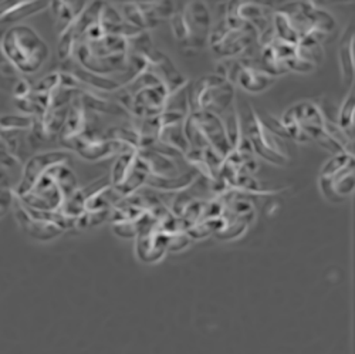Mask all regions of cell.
<instances>
[{
	"mask_svg": "<svg viewBox=\"0 0 355 354\" xmlns=\"http://www.w3.org/2000/svg\"><path fill=\"white\" fill-rule=\"evenodd\" d=\"M0 54L6 63L23 76H32L42 70L50 50L47 43L31 26L19 24L8 28L0 37Z\"/></svg>",
	"mask_w": 355,
	"mask_h": 354,
	"instance_id": "3957f363",
	"label": "cell"
},
{
	"mask_svg": "<svg viewBox=\"0 0 355 354\" xmlns=\"http://www.w3.org/2000/svg\"><path fill=\"white\" fill-rule=\"evenodd\" d=\"M331 124L333 121L327 114L313 101H304L288 108L280 120L283 133L295 141L304 142L313 140L334 155L348 153L330 135Z\"/></svg>",
	"mask_w": 355,
	"mask_h": 354,
	"instance_id": "7a4b0ae2",
	"label": "cell"
},
{
	"mask_svg": "<svg viewBox=\"0 0 355 354\" xmlns=\"http://www.w3.org/2000/svg\"><path fill=\"white\" fill-rule=\"evenodd\" d=\"M226 16L250 24L260 36L272 27L273 9L270 5L261 2H233L227 5Z\"/></svg>",
	"mask_w": 355,
	"mask_h": 354,
	"instance_id": "4fadbf2b",
	"label": "cell"
},
{
	"mask_svg": "<svg viewBox=\"0 0 355 354\" xmlns=\"http://www.w3.org/2000/svg\"><path fill=\"white\" fill-rule=\"evenodd\" d=\"M234 85L223 76H205L188 90L189 112L220 115L234 106Z\"/></svg>",
	"mask_w": 355,
	"mask_h": 354,
	"instance_id": "8992f818",
	"label": "cell"
},
{
	"mask_svg": "<svg viewBox=\"0 0 355 354\" xmlns=\"http://www.w3.org/2000/svg\"><path fill=\"white\" fill-rule=\"evenodd\" d=\"M189 150L200 151L215 168H220L232 153L220 115L212 112H189L184 123Z\"/></svg>",
	"mask_w": 355,
	"mask_h": 354,
	"instance_id": "277c9868",
	"label": "cell"
},
{
	"mask_svg": "<svg viewBox=\"0 0 355 354\" xmlns=\"http://www.w3.org/2000/svg\"><path fill=\"white\" fill-rule=\"evenodd\" d=\"M338 128L343 131V134L354 142V134H355V101H354V90L349 92L347 99L344 100L340 111H338V120H337Z\"/></svg>",
	"mask_w": 355,
	"mask_h": 354,
	"instance_id": "2e32d148",
	"label": "cell"
},
{
	"mask_svg": "<svg viewBox=\"0 0 355 354\" xmlns=\"http://www.w3.org/2000/svg\"><path fill=\"white\" fill-rule=\"evenodd\" d=\"M146 178L148 174L138 155V150L128 149L118 155L110 175V183L115 192L125 198L145 187Z\"/></svg>",
	"mask_w": 355,
	"mask_h": 354,
	"instance_id": "30bf717a",
	"label": "cell"
},
{
	"mask_svg": "<svg viewBox=\"0 0 355 354\" xmlns=\"http://www.w3.org/2000/svg\"><path fill=\"white\" fill-rule=\"evenodd\" d=\"M85 2H55L53 3V15L55 17V28L63 33L66 28L84 12Z\"/></svg>",
	"mask_w": 355,
	"mask_h": 354,
	"instance_id": "9a60e30c",
	"label": "cell"
},
{
	"mask_svg": "<svg viewBox=\"0 0 355 354\" xmlns=\"http://www.w3.org/2000/svg\"><path fill=\"white\" fill-rule=\"evenodd\" d=\"M226 78L234 85L242 87L249 93H261L275 83L276 77L266 70L261 65L250 62H238L229 69Z\"/></svg>",
	"mask_w": 355,
	"mask_h": 354,
	"instance_id": "7c38bea8",
	"label": "cell"
},
{
	"mask_svg": "<svg viewBox=\"0 0 355 354\" xmlns=\"http://www.w3.org/2000/svg\"><path fill=\"white\" fill-rule=\"evenodd\" d=\"M76 191L77 178L69 167V155L46 153L26 164L13 194L27 208L58 214Z\"/></svg>",
	"mask_w": 355,
	"mask_h": 354,
	"instance_id": "6da1fadb",
	"label": "cell"
},
{
	"mask_svg": "<svg viewBox=\"0 0 355 354\" xmlns=\"http://www.w3.org/2000/svg\"><path fill=\"white\" fill-rule=\"evenodd\" d=\"M173 12L171 2H124V20L138 31H146L159 24L164 19H169Z\"/></svg>",
	"mask_w": 355,
	"mask_h": 354,
	"instance_id": "8fae6325",
	"label": "cell"
},
{
	"mask_svg": "<svg viewBox=\"0 0 355 354\" xmlns=\"http://www.w3.org/2000/svg\"><path fill=\"white\" fill-rule=\"evenodd\" d=\"M171 27L175 39L189 49H200L209 40L211 13L202 2H182L173 8Z\"/></svg>",
	"mask_w": 355,
	"mask_h": 354,
	"instance_id": "5b68a950",
	"label": "cell"
},
{
	"mask_svg": "<svg viewBox=\"0 0 355 354\" xmlns=\"http://www.w3.org/2000/svg\"><path fill=\"white\" fill-rule=\"evenodd\" d=\"M257 32L250 24L225 16L212 27L208 42L212 51L219 57L227 58L245 54L257 43Z\"/></svg>",
	"mask_w": 355,
	"mask_h": 354,
	"instance_id": "ba28073f",
	"label": "cell"
},
{
	"mask_svg": "<svg viewBox=\"0 0 355 354\" xmlns=\"http://www.w3.org/2000/svg\"><path fill=\"white\" fill-rule=\"evenodd\" d=\"M245 120L242 121L243 134L250 145L252 151L263 160L275 165H284L288 162V150L282 137L272 127L266 124L253 107H248Z\"/></svg>",
	"mask_w": 355,
	"mask_h": 354,
	"instance_id": "52a82bcc",
	"label": "cell"
},
{
	"mask_svg": "<svg viewBox=\"0 0 355 354\" xmlns=\"http://www.w3.org/2000/svg\"><path fill=\"white\" fill-rule=\"evenodd\" d=\"M340 62H341V73L345 84L349 87L354 83V74H355V35H354V24L348 26L345 31L340 50Z\"/></svg>",
	"mask_w": 355,
	"mask_h": 354,
	"instance_id": "5bb4252c",
	"label": "cell"
},
{
	"mask_svg": "<svg viewBox=\"0 0 355 354\" xmlns=\"http://www.w3.org/2000/svg\"><path fill=\"white\" fill-rule=\"evenodd\" d=\"M354 154L340 153L325 164L320 174V187L331 202H341L354 192Z\"/></svg>",
	"mask_w": 355,
	"mask_h": 354,
	"instance_id": "9c48e42d",
	"label": "cell"
}]
</instances>
